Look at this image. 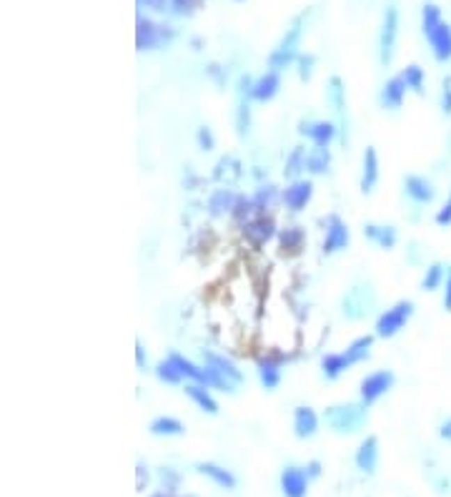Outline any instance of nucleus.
I'll return each mask as SVG.
<instances>
[{"label":"nucleus","instance_id":"15","mask_svg":"<svg viewBox=\"0 0 451 497\" xmlns=\"http://www.w3.org/2000/svg\"><path fill=\"white\" fill-rule=\"evenodd\" d=\"M311 196H313L311 181H299V178H296L291 186H286L281 199L291 211H301V208H306V204L311 201Z\"/></svg>","mask_w":451,"mask_h":497},{"label":"nucleus","instance_id":"16","mask_svg":"<svg viewBox=\"0 0 451 497\" xmlns=\"http://www.w3.org/2000/svg\"><path fill=\"white\" fill-rule=\"evenodd\" d=\"M283 359L286 357H281V354L258 359V377H261V384L266 387V390H276L278 382H281V362Z\"/></svg>","mask_w":451,"mask_h":497},{"label":"nucleus","instance_id":"11","mask_svg":"<svg viewBox=\"0 0 451 497\" xmlns=\"http://www.w3.org/2000/svg\"><path fill=\"white\" fill-rule=\"evenodd\" d=\"M349 227H346L344 221L338 219L336 214H331L326 219V236H324V254H336L341 249L349 246Z\"/></svg>","mask_w":451,"mask_h":497},{"label":"nucleus","instance_id":"18","mask_svg":"<svg viewBox=\"0 0 451 497\" xmlns=\"http://www.w3.org/2000/svg\"><path fill=\"white\" fill-rule=\"evenodd\" d=\"M236 199H238V194H233L231 189H216L211 196H208V204H206L208 214H211L213 219L231 214L233 206H236Z\"/></svg>","mask_w":451,"mask_h":497},{"label":"nucleus","instance_id":"1","mask_svg":"<svg viewBox=\"0 0 451 497\" xmlns=\"http://www.w3.org/2000/svg\"><path fill=\"white\" fill-rule=\"evenodd\" d=\"M203 362H206V374H208L206 387H213V390H221V392H236V387L244 384V372L238 369L231 359L203 349Z\"/></svg>","mask_w":451,"mask_h":497},{"label":"nucleus","instance_id":"13","mask_svg":"<svg viewBox=\"0 0 451 497\" xmlns=\"http://www.w3.org/2000/svg\"><path fill=\"white\" fill-rule=\"evenodd\" d=\"M303 246H306V231L301 227H286L278 231V252H281V257H299L303 252Z\"/></svg>","mask_w":451,"mask_h":497},{"label":"nucleus","instance_id":"41","mask_svg":"<svg viewBox=\"0 0 451 497\" xmlns=\"http://www.w3.org/2000/svg\"><path fill=\"white\" fill-rule=\"evenodd\" d=\"M196 141H198V148L200 151H213L216 148V139H213V133L208 126H200L198 133H196Z\"/></svg>","mask_w":451,"mask_h":497},{"label":"nucleus","instance_id":"44","mask_svg":"<svg viewBox=\"0 0 451 497\" xmlns=\"http://www.w3.org/2000/svg\"><path fill=\"white\" fill-rule=\"evenodd\" d=\"M436 224L438 227H449L451 224V196H449V201L444 204V208L436 214Z\"/></svg>","mask_w":451,"mask_h":497},{"label":"nucleus","instance_id":"26","mask_svg":"<svg viewBox=\"0 0 451 497\" xmlns=\"http://www.w3.org/2000/svg\"><path fill=\"white\" fill-rule=\"evenodd\" d=\"M363 236L369 241H374L376 246H381V249H394L396 239H399L394 227H379V224H366L363 227Z\"/></svg>","mask_w":451,"mask_h":497},{"label":"nucleus","instance_id":"36","mask_svg":"<svg viewBox=\"0 0 451 497\" xmlns=\"http://www.w3.org/2000/svg\"><path fill=\"white\" fill-rule=\"evenodd\" d=\"M276 199H278V191H276V186H271V183H266V186H261V189L253 194V204H256V211L258 214H266L269 208H274Z\"/></svg>","mask_w":451,"mask_h":497},{"label":"nucleus","instance_id":"38","mask_svg":"<svg viewBox=\"0 0 451 497\" xmlns=\"http://www.w3.org/2000/svg\"><path fill=\"white\" fill-rule=\"evenodd\" d=\"M441 282H446V271H444V266L436 261V264H432L429 269H426L421 286H424L426 291H434V289H438V286H441Z\"/></svg>","mask_w":451,"mask_h":497},{"label":"nucleus","instance_id":"37","mask_svg":"<svg viewBox=\"0 0 451 497\" xmlns=\"http://www.w3.org/2000/svg\"><path fill=\"white\" fill-rule=\"evenodd\" d=\"M156 377L161 379V382H166V384H181L183 374H181L178 369H175L173 362H171V359L166 357L163 362H158V365H156Z\"/></svg>","mask_w":451,"mask_h":497},{"label":"nucleus","instance_id":"53","mask_svg":"<svg viewBox=\"0 0 451 497\" xmlns=\"http://www.w3.org/2000/svg\"><path fill=\"white\" fill-rule=\"evenodd\" d=\"M191 497H193V495H191Z\"/></svg>","mask_w":451,"mask_h":497},{"label":"nucleus","instance_id":"30","mask_svg":"<svg viewBox=\"0 0 451 497\" xmlns=\"http://www.w3.org/2000/svg\"><path fill=\"white\" fill-rule=\"evenodd\" d=\"M150 434H156V437H175V434H183L186 427H183V422H178L175 417H156V420L150 422Z\"/></svg>","mask_w":451,"mask_h":497},{"label":"nucleus","instance_id":"47","mask_svg":"<svg viewBox=\"0 0 451 497\" xmlns=\"http://www.w3.org/2000/svg\"><path fill=\"white\" fill-rule=\"evenodd\" d=\"M136 365L141 367V369L145 367V349H143V344H141V342L136 344Z\"/></svg>","mask_w":451,"mask_h":497},{"label":"nucleus","instance_id":"17","mask_svg":"<svg viewBox=\"0 0 451 497\" xmlns=\"http://www.w3.org/2000/svg\"><path fill=\"white\" fill-rule=\"evenodd\" d=\"M278 89H281V78H278V73L276 70H269V73H263L261 78H256L253 81V89H251V98L258 103H266L271 101L276 93H278Z\"/></svg>","mask_w":451,"mask_h":497},{"label":"nucleus","instance_id":"4","mask_svg":"<svg viewBox=\"0 0 451 497\" xmlns=\"http://www.w3.org/2000/svg\"><path fill=\"white\" fill-rule=\"evenodd\" d=\"M308 13H299L294 20H291V26L286 28V36L281 38V43L276 45L274 53L269 56V68L271 70H278L286 68L291 61L296 58V48L301 43V33H303V20H306Z\"/></svg>","mask_w":451,"mask_h":497},{"label":"nucleus","instance_id":"6","mask_svg":"<svg viewBox=\"0 0 451 497\" xmlns=\"http://www.w3.org/2000/svg\"><path fill=\"white\" fill-rule=\"evenodd\" d=\"M175 38V28L161 26L148 18H138L136 28V45L138 51H156L161 45H168Z\"/></svg>","mask_w":451,"mask_h":497},{"label":"nucleus","instance_id":"48","mask_svg":"<svg viewBox=\"0 0 451 497\" xmlns=\"http://www.w3.org/2000/svg\"><path fill=\"white\" fill-rule=\"evenodd\" d=\"M446 289H444V307L446 309H451V271L446 274Z\"/></svg>","mask_w":451,"mask_h":497},{"label":"nucleus","instance_id":"27","mask_svg":"<svg viewBox=\"0 0 451 497\" xmlns=\"http://www.w3.org/2000/svg\"><path fill=\"white\" fill-rule=\"evenodd\" d=\"M186 395L191 397L203 412H208V415H216V412H219V402L213 399V395L208 392L206 384H198V382L186 384Z\"/></svg>","mask_w":451,"mask_h":497},{"label":"nucleus","instance_id":"42","mask_svg":"<svg viewBox=\"0 0 451 497\" xmlns=\"http://www.w3.org/2000/svg\"><path fill=\"white\" fill-rule=\"evenodd\" d=\"M296 61H299V76H301V81H308V78H311V73H313V63H316V58H313L311 53H306V56H299Z\"/></svg>","mask_w":451,"mask_h":497},{"label":"nucleus","instance_id":"5","mask_svg":"<svg viewBox=\"0 0 451 497\" xmlns=\"http://www.w3.org/2000/svg\"><path fill=\"white\" fill-rule=\"evenodd\" d=\"M376 307V291L371 289L369 284H356L346 291V296L341 299V309H344L346 319H363L371 314V309Z\"/></svg>","mask_w":451,"mask_h":497},{"label":"nucleus","instance_id":"2","mask_svg":"<svg viewBox=\"0 0 451 497\" xmlns=\"http://www.w3.org/2000/svg\"><path fill=\"white\" fill-rule=\"evenodd\" d=\"M424 36L429 38V45H432L436 61H449L451 58V28L441 20V13L434 3H426L424 6Z\"/></svg>","mask_w":451,"mask_h":497},{"label":"nucleus","instance_id":"3","mask_svg":"<svg viewBox=\"0 0 451 497\" xmlns=\"http://www.w3.org/2000/svg\"><path fill=\"white\" fill-rule=\"evenodd\" d=\"M366 402H349V404H333L324 412L326 425L338 434L358 432L366 422Z\"/></svg>","mask_w":451,"mask_h":497},{"label":"nucleus","instance_id":"45","mask_svg":"<svg viewBox=\"0 0 451 497\" xmlns=\"http://www.w3.org/2000/svg\"><path fill=\"white\" fill-rule=\"evenodd\" d=\"M441 111H444L446 116L451 114V78L444 83V93H441Z\"/></svg>","mask_w":451,"mask_h":497},{"label":"nucleus","instance_id":"20","mask_svg":"<svg viewBox=\"0 0 451 497\" xmlns=\"http://www.w3.org/2000/svg\"><path fill=\"white\" fill-rule=\"evenodd\" d=\"M319 429V415L313 412L311 407H296L294 412V432L296 437L306 440V437H313Z\"/></svg>","mask_w":451,"mask_h":497},{"label":"nucleus","instance_id":"14","mask_svg":"<svg viewBox=\"0 0 451 497\" xmlns=\"http://www.w3.org/2000/svg\"><path fill=\"white\" fill-rule=\"evenodd\" d=\"M281 490L286 497H306L308 472H303L301 467H286L281 472Z\"/></svg>","mask_w":451,"mask_h":497},{"label":"nucleus","instance_id":"43","mask_svg":"<svg viewBox=\"0 0 451 497\" xmlns=\"http://www.w3.org/2000/svg\"><path fill=\"white\" fill-rule=\"evenodd\" d=\"M206 70H208V76H211L213 81H216V86H226V70L221 68L219 63H211Z\"/></svg>","mask_w":451,"mask_h":497},{"label":"nucleus","instance_id":"7","mask_svg":"<svg viewBox=\"0 0 451 497\" xmlns=\"http://www.w3.org/2000/svg\"><path fill=\"white\" fill-rule=\"evenodd\" d=\"M413 314V304L411 302H396L391 309H386L379 319H376V337H396L401 329L406 327V321Z\"/></svg>","mask_w":451,"mask_h":497},{"label":"nucleus","instance_id":"49","mask_svg":"<svg viewBox=\"0 0 451 497\" xmlns=\"http://www.w3.org/2000/svg\"><path fill=\"white\" fill-rule=\"evenodd\" d=\"M143 482H148V472H143V467H138V490H143Z\"/></svg>","mask_w":451,"mask_h":497},{"label":"nucleus","instance_id":"25","mask_svg":"<svg viewBox=\"0 0 451 497\" xmlns=\"http://www.w3.org/2000/svg\"><path fill=\"white\" fill-rule=\"evenodd\" d=\"M168 359L175 365V369L181 372L183 377L186 379H191V382H198V384H206V379H208V374H206V367H198V365H193L191 359H186L183 354H178V352H171L168 354Z\"/></svg>","mask_w":451,"mask_h":497},{"label":"nucleus","instance_id":"51","mask_svg":"<svg viewBox=\"0 0 451 497\" xmlns=\"http://www.w3.org/2000/svg\"><path fill=\"white\" fill-rule=\"evenodd\" d=\"M441 437H444V440H451V420L441 425Z\"/></svg>","mask_w":451,"mask_h":497},{"label":"nucleus","instance_id":"9","mask_svg":"<svg viewBox=\"0 0 451 497\" xmlns=\"http://www.w3.org/2000/svg\"><path fill=\"white\" fill-rule=\"evenodd\" d=\"M241 231H244V239L248 241L251 249H256L258 252L261 246H266L276 236V221L266 214H258V216H253Z\"/></svg>","mask_w":451,"mask_h":497},{"label":"nucleus","instance_id":"50","mask_svg":"<svg viewBox=\"0 0 451 497\" xmlns=\"http://www.w3.org/2000/svg\"><path fill=\"white\" fill-rule=\"evenodd\" d=\"M306 472H308V477H319V475H321V465H319V462H311Z\"/></svg>","mask_w":451,"mask_h":497},{"label":"nucleus","instance_id":"35","mask_svg":"<svg viewBox=\"0 0 451 497\" xmlns=\"http://www.w3.org/2000/svg\"><path fill=\"white\" fill-rule=\"evenodd\" d=\"M306 148L303 146H296L294 151L288 153L286 158V169H283V176L286 178H296L301 174V171H306Z\"/></svg>","mask_w":451,"mask_h":497},{"label":"nucleus","instance_id":"33","mask_svg":"<svg viewBox=\"0 0 451 497\" xmlns=\"http://www.w3.org/2000/svg\"><path fill=\"white\" fill-rule=\"evenodd\" d=\"M331 166V153L324 146H316L311 153L306 156V171L308 174H326Z\"/></svg>","mask_w":451,"mask_h":497},{"label":"nucleus","instance_id":"22","mask_svg":"<svg viewBox=\"0 0 451 497\" xmlns=\"http://www.w3.org/2000/svg\"><path fill=\"white\" fill-rule=\"evenodd\" d=\"M406 81L401 76L391 78V81L383 83V91H381V103L386 108H391V111H396V108H401V103H404V95H406Z\"/></svg>","mask_w":451,"mask_h":497},{"label":"nucleus","instance_id":"29","mask_svg":"<svg viewBox=\"0 0 451 497\" xmlns=\"http://www.w3.org/2000/svg\"><path fill=\"white\" fill-rule=\"evenodd\" d=\"M241 174H244V166H241V161H238V158H233V156H223L219 164H216L213 178H216V181L231 183V181H238V178H241Z\"/></svg>","mask_w":451,"mask_h":497},{"label":"nucleus","instance_id":"52","mask_svg":"<svg viewBox=\"0 0 451 497\" xmlns=\"http://www.w3.org/2000/svg\"><path fill=\"white\" fill-rule=\"evenodd\" d=\"M153 497H173V495H171V492H156Z\"/></svg>","mask_w":451,"mask_h":497},{"label":"nucleus","instance_id":"10","mask_svg":"<svg viewBox=\"0 0 451 497\" xmlns=\"http://www.w3.org/2000/svg\"><path fill=\"white\" fill-rule=\"evenodd\" d=\"M394 387V372L388 369H379L369 377H363L361 382V402L374 404L379 397H383L388 390Z\"/></svg>","mask_w":451,"mask_h":497},{"label":"nucleus","instance_id":"23","mask_svg":"<svg viewBox=\"0 0 451 497\" xmlns=\"http://www.w3.org/2000/svg\"><path fill=\"white\" fill-rule=\"evenodd\" d=\"M404 189H406L409 199H411L413 204H432L434 201V186L421 176H406Z\"/></svg>","mask_w":451,"mask_h":497},{"label":"nucleus","instance_id":"46","mask_svg":"<svg viewBox=\"0 0 451 497\" xmlns=\"http://www.w3.org/2000/svg\"><path fill=\"white\" fill-rule=\"evenodd\" d=\"M161 480L166 482V490H173L175 484H178V475H175L173 470H168V467H166V470H161Z\"/></svg>","mask_w":451,"mask_h":497},{"label":"nucleus","instance_id":"40","mask_svg":"<svg viewBox=\"0 0 451 497\" xmlns=\"http://www.w3.org/2000/svg\"><path fill=\"white\" fill-rule=\"evenodd\" d=\"M248 128H251V106L246 101H241L238 103V108H236V131H238V136H246Z\"/></svg>","mask_w":451,"mask_h":497},{"label":"nucleus","instance_id":"28","mask_svg":"<svg viewBox=\"0 0 451 497\" xmlns=\"http://www.w3.org/2000/svg\"><path fill=\"white\" fill-rule=\"evenodd\" d=\"M196 470H198L200 475H206L208 480H213V482L219 484V487H223V490H233V487H236V477H233L231 472L219 465H213V462H200Z\"/></svg>","mask_w":451,"mask_h":497},{"label":"nucleus","instance_id":"34","mask_svg":"<svg viewBox=\"0 0 451 497\" xmlns=\"http://www.w3.org/2000/svg\"><path fill=\"white\" fill-rule=\"evenodd\" d=\"M326 95H329V101H331L333 111H336V114L341 116V121H344V108H346V89H344V81H341L338 76H333L331 81H329Z\"/></svg>","mask_w":451,"mask_h":497},{"label":"nucleus","instance_id":"8","mask_svg":"<svg viewBox=\"0 0 451 497\" xmlns=\"http://www.w3.org/2000/svg\"><path fill=\"white\" fill-rule=\"evenodd\" d=\"M396 36H399V10H396V6H388L386 13H383L381 36H379V58H381L383 66L394 61Z\"/></svg>","mask_w":451,"mask_h":497},{"label":"nucleus","instance_id":"24","mask_svg":"<svg viewBox=\"0 0 451 497\" xmlns=\"http://www.w3.org/2000/svg\"><path fill=\"white\" fill-rule=\"evenodd\" d=\"M253 216H258V211H256V204H253V196H244V194H238V199H236V206H233V211H231V224L236 229H244L246 224H248Z\"/></svg>","mask_w":451,"mask_h":497},{"label":"nucleus","instance_id":"12","mask_svg":"<svg viewBox=\"0 0 451 497\" xmlns=\"http://www.w3.org/2000/svg\"><path fill=\"white\" fill-rule=\"evenodd\" d=\"M299 133L301 136H308L313 141V146L329 148V144L336 139V126L329 123V121H301Z\"/></svg>","mask_w":451,"mask_h":497},{"label":"nucleus","instance_id":"39","mask_svg":"<svg viewBox=\"0 0 451 497\" xmlns=\"http://www.w3.org/2000/svg\"><path fill=\"white\" fill-rule=\"evenodd\" d=\"M401 78H404L409 89L416 91V93H421V91H424V70H421L419 66H409V68L401 73Z\"/></svg>","mask_w":451,"mask_h":497},{"label":"nucleus","instance_id":"19","mask_svg":"<svg viewBox=\"0 0 451 497\" xmlns=\"http://www.w3.org/2000/svg\"><path fill=\"white\" fill-rule=\"evenodd\" d=\"M356 465L366 475H374L376 465H379V440L376 437H366L361 447L356 450Z\"/></svg>","mask_w":451,"mask_h":497},{"label":"nucleus","instance_id":"21","mask_svg":"<svg viewBox=\"0 0 451 497\" xmlns=\"http://www.w3.org/2000/svg\"><path fill=\"white\" fill-rule=\"evenodd\" d=\"M376 183H379V153H376L374 146H369V148H366V153H363L361 191H363V194H371Z\"/></svg>","mask_w":451,"mask_h":497},{"label":"nucleus","instance_id":"31","mask_svg":"<svg viewBox=\"0 0 451 497\" xmlns=\"http://www.w3.org/2000/svg\"><path fill=\"white\" fill-rule=\"evenodd\" d=\"M371 344H374V337H369V334L351 342V344L346 346V352H344V357L349 359V365H358V362H363V359L369 357Z\"/></svg>","mask_w":451,"mask_h":497},{"label":"nucleus","instance_id":"32","mask_svg":"<svg viewBox=\"0 0 451 497\" xmlns=\"http://www.w3.org/2000/svg\"><path fill=\"white\" fill-rule=\"evenodd\" d=\"M349 359L344 357V352L341 354H326L324 359H321V369H324V377L326 379H336L341 377L346 369H349Z\"/></svg>","mask_w":451,"mask_h":497}]
</instances>
